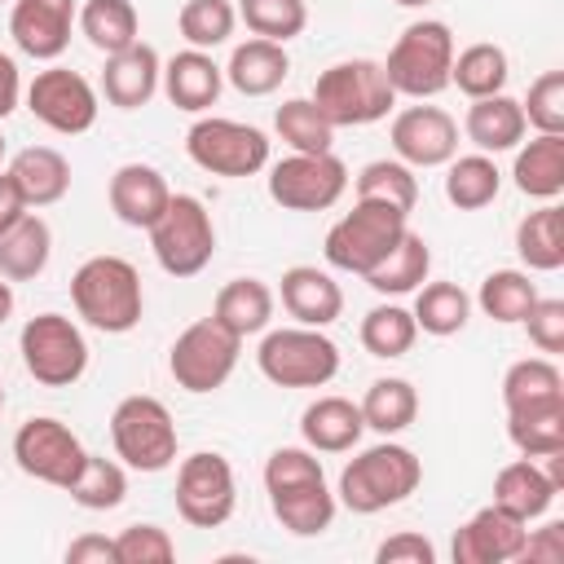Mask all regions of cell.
Here are the masks:
<instances>
[{"label":"cell","instance_id":"60d3db41","mask_svg":"<svg viewBox=\"0 0 564 564\" xmlns=\"http://www.w3.org/2000/svg\"><path fill=\"white\" fill-rule=\"evenodd\" d=\"M70 502H79L84 511H115L128 498V467L101 454H84L75 480L66 485Z\"/></svg>","mask_w":564,"mask_h":564},{"label":"cell","instance_id":"8fae6325","mask_svg":"<svg viewBox=\"0 0 564 564\" xmlns=\"http://www.w3.org/2000/svg\"><path fill=\"white\" fill-rule=\"evenodd\" d=\"M238 352H242V339L229 335L216 317H203V322H189L172 348H167V375L176 379V388L203 397V392H216L229 383L234 366H238Z\"/></svg>","mask_w":564,"mask_h":564},{"label":"cell","instance_id":"7402d4cb","mask_svg":"<svg viewBox=\"0 0 564 564\" xmlns=\"http://www.w3.org/2000/svg\"><path fill=\"white\" fill-rule=\"evenodd\" d=\"M278 295H282V308L300 322V326H330V322H339V313H344V291H339V282L326 273V269H317V264H291L286 273H282V286H278Z\"/></svg>","mask_w":564,"mask_h":564},{"label":"cell","instance_id":"680465c9","mask_svg":"<svg viewBox=\"0 0 564 564\" xmlns=\"http://www.w3.org/2000/svg\"><path fill=\"white\" fill-rule=\"evenodd\" d=\"M13 317V282L0 273V326Z\"/></svg>","mask_w":564,"mask_h":564},{"label":"cell","instance_id":"db71d44e","mask_svg":"<svg viewBox=\"0 0 564 564\" xmlns=\"http://www.w3.org/2000/svg\"><path fill=\"white\" fill-rule=\"evenodd\" d=\"M520 560H524V564H560V560H564V524L551 520V524L524 533Z\"/></svg>","mask_w":564,"mask_h":564},{"label":"cell","instance_id":"e0dca14e","mask_svg":"<svg viewBox=\"0 0 564 564\" xmlns=\"http://www.w3.org/2000/svg\"><path fill=\"white\" fill-rule=\"evenodd\" d=\"M75 18H79V0H13L9 35L18 53L35 62H57L70 48Z\"/></svg>","mask_w":564,"mask_h":564},{"label":"cell","instance_id":"2e32d148","mask_svg":"<svg viewBox=\"0 0 564 564\" xmlns=\"http://www.w3.org/2000/svg\"><path fill=\"white\" fill-rule=\"evenodd\" d=\"M388 141H392V154L410 167H445L458 154V123L449 110L414 101L392 115Z\"/></svg>","mask_w":564,"mask_h":564},{"label":"cell","instance_id":"d6a6232c","mask_svg":"<svg viewBox=\"0 0 564 564\" xmlns=\"http://www.w3.org/2000/svg\"><path fill=\"white\" fill-rule=\"evenodd\" d=\"M75 26H79V35H84L97 53H106V57L141 40V13H137L132 0H84Z\"/></svg>","mask_w":564,"mask_h":564},{"label":"cell","instance_id":"836d02e7","mask_svg":"<svg viewBox=\"0 0 564 564\" xmlns=\"http://www.w3.org/2000/svg\"><path fill=\"white\" fill-rule=\"evenodd\" d=\"M269 507H273V520L295 533V538H317L330 529L335 511H339V498L326 489V480L317 485H300V489H282V494H269Z\"/></svg>","mask_w":564,"mask_h":564},{"label":"cell","instance_id":"52a82bcc","mask_svg":"<svg viewBox=\"0 0 564 564\" xmlns=\"http://www.w3.org/2000/svg\"><path fill=\"white\" fill-rule=\"evenodd\" d=\"M110 445H115V458L132 471H167L176 463V423H172V410L159 401V397H123L110 414Z\"/></svg>","mask_w":564,"mask_h":564},{"label":"cell","instance_id":"603a6c76","mask_svg":"<svg viewBox=\"0 0 564 564\" xmlns=\"http://www.w3.org/2000/svg\"><path fill=\"white\" fill-rule=\"evenodd\" d=\"M4 172H9V181L18 185V194H22V203L31 212L53 207V203H62L70 194V163L53 145H26V150H18Z\"/></svg>","mask_w":564,"mask_h":564},{"label":"cell","instance_id":"83f0119b","mask_svg":"<svg viewBox=\"0 0 564 564\" xmlns=\"http://www.w3.org/2000/svg\"><path fill=\"white\" fill-rule=\"evenodd\" d=\"M291 75V57H286V44H273V40H242L234 44L229 62H225V84H234L242 97H269L282 88V79Z\"/></svg>","mask_w":564,"mask_h":564},{"label":"cell","instance_id":"4fadbf2b","mask_svg":"<svg viewBox=\"0 0 564 564\" xmlns=\"http://www.w3.org/2000/svg\"><path fill=\"white\" fill-rule=\"evenodd\" d=\"M238 507V480L225 454L198 449L176 467V511L194 529H220Z\"/></svg>","mask_w":564,"mask_h":564},{"label":"cell","instance_id":"6125c7cd","mask_svg":"<svg viewBox=\"0 0 564 564\" xmlns=\"http://www.w3.org/2000/svg\"><path fill=\"white\" fill-rule=\"evenodd\" d=\"M0 410H4V388H0Z\"/></svg>","mask_w":564,"mask_h":564},{"label":"cell","instance_id":"6f0895ef","mask_svg":"<svg viewBox=\"0 0 564 564\" xmlns=\"http://www.w3.org/2000/svg\"><path fill=\"white\" fill-rule=\"evenodd\" d=\"M26 212H31V207L22 203V194H18V185L9 181V172H0V234H4L9 225H18Z\"/></svg>","mask_w":564,"mask_h":564},{"label":"cell","instance_id":"7dc6e473","mask_svg":"<svg viewBox=\"0 0 564 564\" xmlns=\"http://www.w3.org/2000/svg\"><path fill=\"white\" fill-rule=\"evenodd\" d=\"M238 22H247L251 35L286 44L308 26V4L304 0H238Z\"/></svg>","mask_w":564,"mask_h":564},{"label":"cell","instance_id":"d590c367","mask_svg":"<svg viewBox=\"0 0 564 564\" xmlns=\"http://www.w3.org/2000/svg\"><path fill=\"white\" fill-rule=\"evenodd\" d=\"M498 189H502V172H498L494 154L471 150V154H454V159L445 163V198H449L458 212H480V207H489V203L498 198Z\"/></svg>","mask_w":564,"mask_h":564},{"label":"cell","instance_id":"681fc988","mask_svg":"<svg viewBox=\"0 0 564 564\" xmlns=\"http://www.w3.org/2000/svg\"><path fill=\"white\" fill-rule=\"evenodd\" d=\"M115 555L119 564H167L176 560V542L163 524H128L115 533Z\"/></svg>","mask_w":564,"mask_h":564},{"label":"cell","instance_id":"f35d334b","mask_svg":"<svg viewBox=\"0 0 564 564\" xmlns=\"http://www.w3.org/2000/svg\"><path fill=\"white\" fill-rule=\"evenodd\" d=\"M507 436L524 458H546L564 449V401L507 410Z\"/></svg>","mask_w":564,"mask_h":564},{"label":"cell","instance_id":"ab89813d","mask_svg":"<svg viewBox=\"0 0 564 564\" xmlns=\"http://www.w3.org/2000/svg\"><path fill=\"white\" fill-rule=\"evenodd\" d=\"M564 401V375L551 357H520L502 375V405L524 410V405H546Z\"/></svg>","mask_w":564,"mask_h":564},{"label":"cell","instance_id":"cb8c5ba5","mask_svg":"<svg viewBox=\"0 0 564 564\" xmlns=\"http://www.w3.org/2000/svg\"><path fill=\"white\" fill-rule=\"evenodd\" d=\"M560 498V485L551 480V471L538 458H516L494 476V507H502L507 516L533 524L551 511V502Z\"/></svg>","mask_w":564,"mask_h":564},{"label":"cell","instance_id":"b9f144b4","mask_svg":"<svg viewBox=\"0 0 564 564\" xmlns=\"http://www.w3.org/2000/svg\"><path fill=\"white\" fill-rule=\"evenodd\" d=\"M533 300H538V282L524 269H494L480 282V291H476L480 313L494 317V322H502V326H520L524 313L533 308Z\"/></svg>","mask_w":564,"mask_h":564},{"label":"cell","instance_id":"f546056e","mask_svg":"<svg viewBox=\"0 0 564 564\" xmlns=\"http://www.w3.org/2000/svg\"><path fill=\"white\" fill-rule=\"evenodd\" d=\"M516 256L524 273H555L564 264V207L542 203L516 225Z\"/></svg>","mask_w":564,"mask_h":564},{"label":"cell","instance_id":"7a4b0ae2","mask_svg":"<svg viewBox=\"0 0 564 564\" xmlns=\"http://www.w3.org/2000/svg\"><path fill=\"white\" fill-rule=\"evenodd\" d=\"M75 313L101 335H128L145 313L141 273L123 256H88L70 278Z\"/></svg>","mask_w":564,"mask_h":564},{"label":"cell","instance_id":"c3c4849f","mask_svg":"<svg viewBox=\"0 0 564 564\" xmlns=\"http://www.w3.org/2000/svg\"><path fill=\"white\" fill-rule=\"evenodd\" d=\"M317 480H326V471L308 445H282L264 458V494H282V489H300Z\"/></svg>","mask_w":564,"mask_h":564},{"label":"cell","instance_id":"484cf974","mask_svg":"<svg viewBox=\"0 0 564 564\" xmlns=\"http://www.w3.org/2000/svg\"><path fill=\"white\" fill-rule=\"evenodd\" d=\"M529 123H524V106L507 93H494V97H476L467 106V119H463V137L480 150V154H507L524 141Z\"/></svg>","mask_w":564,"mask_h":564},{"label":"cell","instance_id":"9f6ffc18","mask_svg":"<svg viewBox=\"0 0 564 564\" xmlns=\"http://www.w3.org/2000/svg\"><path fill=\"white\" fill-rule=\"evenodd\" d=\"M22 70H18V62L9 57V53H0V123L22 106Z\"/></svg>","mask_w":564,"mask_h":564},{"label":"cell","instance_id":"9a60e30c","mask_svg":"<svg viewBox=\"0 0 564 564\" xmlns=\"http://www.w3.org/2000/svg\"><path fill=\"white\" fill-rule=\"evenodd\" d=\"M84 454H88V449L79 445V436H75L62 419H53V414H35V419H26V423L13 432V463H18L31 480L53 485V489H66V485L75 480Z\"/></svg>","mask_w":564,"mask_h":564},{"label":"cell","instance_id":"11a10c76","mask_svg":"<svg viewBox=\"0 0 564 564\" xmlns=\"http://www.w3.org/2000/svg\"><path fill=\"white\" fill-rule=\"evenodd\" d=\"M66 564H119L115 538H106V533H79L66 546Z\"/></svg>","mask_w":564,"mask_h":564},{"label":"cell","instance_id":"816d5d0a","mask_svg":"<svg viewBox=\"0 0 564 564\" xmlns=\"http://www.w3.org/2000/svg\"><path fill=\"white\" fill-rule=\"evenodd\" d=\"M520 326L529 330V344H533L538 352H546V357L564 352V300H555V295H538Z\"/></svg>","mask_w":564,"mask_h":564},{"label":"cell","instance_id":"1f68e13d","mask_svg":"<svg viewBox=\"0 0 564 564\" xmlns=\"http://www.w3.org/2000/svg\"><path fill=\"white\" fill-rule=\"evenodd\" d=\"M427 273H432V247H427L423 234L405 229L401 242L366 273V286L379 291V295H410L427 282Z\"/></svg>","mask_w":564,"mask_h":564},{"label":"cell","instance_id":"f1b7e54d","mask_svg":"<svg viewBox=\"0 0 564 564\" xmlns=\"http://www.w3.org/2000/svg\"><path fill=\"white\" fill-rule=\"evenodd\" d=\"M273 304H278V295H273L269 282H260V278H229V282L216 291V300H212V317H216L229 335L247 339V335H264V330H269Z\"/></svg>","mask_w":564,"mask_h":564},{"label":"cell","instance_id":"f6af8a7d","mask_svg":"<svg viewBox=\"0 0 564 564\" xmlns=\"http://www.w3.org/2000/svg\"><path fill=\"white\" fill-rule=\"evenodd\" d=\"M352 189L357 198H370V203H392L401 212H414L419 203V176L410 163L401 159H375L366 163L357 176H352Z\"/></svg>","mask_w":564,"mask_h":564},{"label":"cell","instance_id":"6da1fadb","mask_svg":"<svg viewBox=\"0 0 564 564\" xmlns=\"http://www.w3.org/2000/svg\"><path fill=\"white\" fill-rule=\"evenodd\" d=\"M423 485V463L410 445L383 436L379 445L352 454L339 471V507H348L352 516H379L397 502H405L414 489Z\"/></svg>","mask_w":564,"mask_h":564},{"label":"cell","instance_id":"ffe728a7","mask_svg":"<svg viewBox=\"0 0 564 564\" xmlns=\"http://www.w3.org/2000/svg\"><path fill=\"white\" fill-rule=\"evenodd\" d=\"M159 88L167 93V101L185 115H207L216 101H220V88H225V66H216L212 53L203 48H181L163 62V79Z\"/></svg>","mask_w":564,"mask_h":564},{"label":"cell","instance_id":"5bb4252c","mask_svg":"<svg viewBox=\"0 0 564 564\" xmlns=\"http://www.w3.org/2000/svg\"><path fill=\"white\" fill-rule=\"evenodd\" d=\"M26 110L48 128V132H62V137H79V132H88L93 123H97V110H101V101H97V88L79 75V70H70V66H44V70H35V79L26 84Z\"/></svg>","mask_w":564,"mask_h":564},{"label":"cell","instance_id":"3957f363","mask_svg":"<svg viewBox=\"0 0 564 564\" xmlns=\"http://www.w3.org/2000/svg\"><path fill=\"white\" fill-rule=\"evenodd\" d=\"M454 53H458L454 48V31L441 18H419L392 40V48L383 57V75H388L397 97L432 101L436 93L449 88Z\"/></svg>","mask_w":564,"mask_h":564},{"label":"cell","instance_id":"277c9868","mask_svg":"<svg viewBox=\"0 0 564 564\" xmlns=\"http://www.w3.org/2000/svg\"><path fill=\"white\" fill-rule=\"evenodd\" d=\"M313 106L326 115L330 128H366V123L388 119V110L397 106V93L383 75V62L344 57L317 75Z\"/></svg>","mask_w":564,"mask_h":564},{"label":"cell","instance_id":"7c38bea8","mask_svg":"<svg viewBox=\"0 0 564 564\" xmlns=\"http://www.w3.org/2000/svg\"><path fill=\"white\" fill-rule=\"evenodd\" d=\"M264 185H269V198L282 212H326L344 198L348 167H344V159H335V150H326V154L291 150L286 159L269 163Z\"/></svg>","mask_w":564,"mask_h":564},{"label":"cell","instance_id":"5b68a950","mask_svg":"<svg viewBox=\"0 0 564 564\" xmlns=\"http://www.w3.org/2000/svg\"><path fill=\"white\" fill-rule=\"evenodd\" d=\"M410 229V212L392 207V203H370L357 198L352 212H344L330 229H326V264L339 273H357L366 278Z\"/></svg>","mask_w":564,"mask_h":564},{"label":"cell","instance_id":"4316f807","mask_svg":"<svg viewBox=\"0 0 564 564\" xmlns=\"http://www.w3.org/2000/svg\"><path fill=\"white\" fill-rule=\"evenodd\" d=\"M511 181L524 198L555 203L564 194V132H538L533 141H520Z\"/></svg>","mask_w":564,"mask_h":564},{"label":"cell","instance_id":"d6986e66","mask_svg":"<svg viewBox=\"0 0 564 564\" xmlns=\"http://www.w3.org/2000/svg\"><path fill=\"white\" fill-rule=\"evenodd\" d=\"M106 198H110V212H115L119 225L150 229L163 216V207L172 198V185L150 163H123V167H115V176L106 185Z\"/></svg>","mask_w":564,"mask_h":564},{"label":"cell","instance_id":"30bf717a","mask_svg":"<svg viewBox=\"0 0 564 564\" xmlns=\"http://www.w3.org/2000/svg\"><path fill=\"white\" fill-rule=\"evenodd\" d=\"M22 366L44 388H70L88 370V339L66 313H35L18 335Z\"/></svg>","mask_w":564,"mask_h":564},{"label":"cell","instance_id":"ac0fdd59","mask_svg":"<svg viewBox=\"0 0 564 564\" xmlns=\"http://www.w3.org/2000/svg\"><path fill=\"white\" fill-rule=\"evenodd\" d=\"M524 533H529L524 520H516L489 502L454 529L449 555H454V564H511V560H520Z\"/></svg>","mask_w":564,"mask_h":564},{"label":"cell","instance_id":"ba28073f","mask_svg":"<svg viewBox=\"0 0 564 564\" xmlns=\"http://www.w3.org/2000/svg\"><path fill=\"white\" fill-rule=\"evenodd\" d=\"M145 234H150V251H154L159 269L172 278H198L216 256L212 212L194 194H172L163 216Z\"/></svg>","mask_w":564,"mask_h":564},{"label":"cell","instance_id":"7bdbcfd3","mask_svg":"<svg viewBox=\"0 0 564 564\" xmlns=\"http://www.w3.org/2000/svg\"><path fill=\"white\" fill-rule=\"evenodd\" d=\"M357 339H361V348H366L370 357L392 361V357H405V352L414 348L419 326H414V313H410V308H401V304H375V308L361 317Z\"/></svg>","mask_w":564,"mask_h":564},{"label":"cell","instance_id":"d4e9b609","mask_svg":"<svg viewBox=\"0 0 564 564\" xmlns=\"http://www.w3.org/2000/svg\"><path fill=\"white\" fill-rule=\"evenodd\" d=\"M366 432L361 405L348 397H317L300 414V436L313 454H348Z\"/></svg>","mask_w":564,"mask_h":564},{"label":"cell","instance_id":"8992f818","mask_svg":"<svg viewBox=\"0 0 564 564\" xmlns=\"http://www.w3.org/2000/svg\"><path fill=\"white\" fill-rule=\"evenodd\" d=\"M256 366L273 388H326L339 375V344L322 326H278L264 330Z\"/></svg>","mask_w":564,"mask_h":564},{"label":"cell","instance_id":"9c48e42d","mask_svg":"<svg viewBox=\"0 0 564 564\" xmlns=\"http://www.w3.org/2000/svg\"><path fill=\"white\" fill-rule=\"evenodd\" d=\"M185 154L194 167L212 172V176H256L269 167V137L256 123H238L225 115H203L189 123L185 132Z\"/></svg>","mask_w":564,"mask_h":564},{"label":"cell","instance_id":"74e56055","mask_svg":"<svg viewBox=\"0 0 564 564\" xmlns=\"http://www.w3.org/2000/svg\"><path fill=\"white\" fill-rule=\"evenodd\" d=\"M414 326L423 335H436V339H449L467 326L471 317V295L458 286V282H423L414 291Z\"/></svg>","mask_w":564,"mask_h":564},{"label":"cell","instance_id":"ee69618b","mask_svg":"<svg viewBox=\"0 0 564 564\" xmlns=\"http://www.w3.org/2000/svg\"><path fill=\"white\" fill-rule=\"evenodd\" d=\"M273 132L300 150V154H326L335 145V128L326 123V115L313 106V97H286L273 110Z\"/></svg>","mask_w":564,"mask_h":564},{"label":"cell","instance_id":"4dcf8cb0","mask_svg":"<svg viewBox=\"0 0 564 564\" xmlns=\"http://www.w3.org/2000/svg\"><path fill=\"white\" fill-rule=\"evenodd\" d=\"M48 256H53V229L44 216L26 212L18 225H9L0 234V273L9 282H31L48 269Z\"/></svg>","mask_w":564,"mask_h":564},{"label":"cell","instance_id":"bcb514c9","mask_svg":"<svg viewBox=\"0 0 564 564\" xmlns=\"http://www.w3.org/2000/svg\"><path fill=\"white\" fill-rule=\"evenodd\" d=\"M234 26H238V9L229 0H185L176 13V31L185 35L189 48H203V53L229 44Z\"/></svg>","mask_w":564,"mask_h":564},{"label":"cell","instance_id":"8d00e7d4","mask_svg":"<svg viewBox=\"0 0 564 564\" xmlns=\"http://www.w3.org/2000/svg\"><path fill=\"white\" fill-rule=\"evenodd\" d=\"M357 405H361L366 427L379 432V436H401V432L419 419V392H414V383L401 379V375L375 379Z\"/></svg>","mask_w":564,"mask_h":564},{"label":"cell","instance_id":"e575fe53","mask_svg":"<svg viewBox=\"0 0 564 564\" xmlns=\"http://www.w3.org/2000/svg\"><path fill=\"white\" fill-rule=\"evenodd\" d=\"M507 79H511V62H507V48H502V44L476 40V44H467L463 53H454L449 84H454L467 101L507 93Z\"/></svg>","mask_w":564,"mask_h":564},{"label":"cell","instance_id":"be15d7a7","mask_svg":"<svg viewBox=\"0 0 564 564\" xmlns=\"http://www.w3.org/2000/svg\"><path fill=\"white\" fill-rule=\"evenodd\" d=\"M0 4H4V0H0Z\"/></svg>","mask_w":564,"mask_h":564},{"label":"cell","instance_id":"94428289","mask_svg":"<svg viewBox=\"0 0 564 564\" xmlns=\"http://www.w3.org/2000/svg\"><path fill=\"white\" fill-rule=\"evenodd\" d=\"M0 163H4V132H0Z\"/></svg>","mask_w":564,"mask_h":564},{"label":"cell","instance_id":"44dd1931","mask_svg":"<svg viewBox=\"0 0 564 564\" xmlns=\"http://www.w3.org/2000/svg\"><path fill=\"white\" fill-rule=\"evenodd\" d=\"M159 79H163V57L145 40L110 53L101 66V93L119 110H141L159 93Z\"/></svg>","mask_w":564,"mask_h":564},{"label":"cell","instance_id":"f907efd6","mask_svg":"<svg viewBox=\"0 0 564 564\" xmlns=\"http://www.w3.org/2000/svg\"><path fill=\"white\" fill-rule=\"evenodd\" d=\"M524 106V123L538 132H564V70H542L529 84Z\"/></svg>","mask_w":564,"mask_h":564},{"label":"cell","instance_id":"91938a15","mask_svg":"<svg viewBox=\"0 0 564 564\" xmlns=\"http://www.w3.org/2000/svg\"><path fill=\"white\" fill-rule=\"evenodd\" d=\"M392 4H401V9H423V4H432V0H392Z\"/></svg>","mask_w":564,"mask_h":564},{"label":"cell","instance_id":"f5cc1de1","mask_svg":"<svg viewBox=\"0 0 564 564\" xmlns=\"http://www.w3.org/2000/svg\"><path fill=\"white\" fill-rule=\"evenodd\" d=\"M375 560L379 564H436V546L423 533L401 529V533H392V538H383L375 546Z\"/></svg>","mask_w":564,"mask_h":564}]
</instances>
